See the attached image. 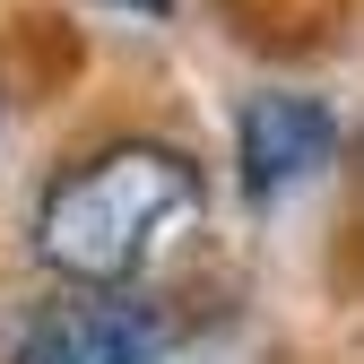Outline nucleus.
<instances>
[{"label":"nucleus","instance_id":"7ed1b4c3","mask_svg":"<svg viewBox=\"0 0 364 364\" xmlns=\"http://www.w3.org/2000/svg\"><path fill=\"white\" fill-rule=\"evenodd\" d=\"M156 355V321L130 295H70V304H53L43 321L18 338V355L9 364H148Z\"/></svg>","mask_w":364,"mask_h":364},{"label":"nucleus","instance_id":"f257e3e1","mask_svg":"<svg viewBox=\"0 0 364 364\" xmlns=\"http://www.w3.org/2000/svg\"><path fill=\"white\" fill-rule=\"evenodd\" d=\"M200 225V165L165 139H113L78 156L35 208V252L70 287H130L139 269Z\"/></svg>","mask_w":364,"mask_h":364},{"label":"nucleus","instance_id":"f03ea898","mask_svg":"<svg viewBox=\"0 0 364 364\" xmlns=\"http://www.w3.org/2000/svg\"><path fill=\"white\" fill-rule=\"evenodd\" d=\"M338 148V113L321 96H295V87H269V96H243L235 113V165L252 200H278L287 182H304L312 165H330Z\"/></svg>","mask_w":364,"mask_h":364},{"label":"nucleus","instance_id":"20e7f679","mask_svg":"<svg viewBox=\"0 0 364 364\" xmlns=\"http://www.w3.org/2000/svg\"><path fill=\"white\" fill-rule=\"evenodd\" d=\"M105 9H139V18H173V0H105Z\"/></svg>","mask_w":364,"mask_h":364}]
</instances>
